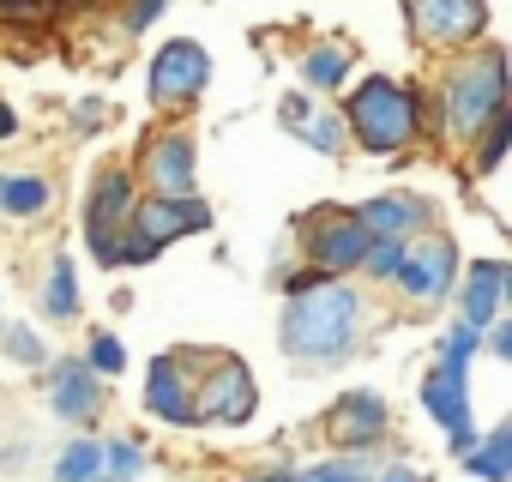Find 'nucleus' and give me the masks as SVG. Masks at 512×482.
<instances>
[{
	"instance_id": "obj_1",
	"label": "nucleus",
	"mask_w": 512,
	"mask_h": 482,
	"mask_svg": "<svg viewBox=\"0 0 512 482\" xmlns=\"http://www.w3.org/2000/svg\"><path fill=\"white\" fill-rule=\"evenodd\" d=\"M368 326V296L350 278H326L302 296H284V320H278V350L296 368H338L344 356H356Z\"/></svg>"
},
{
	"instance_id": "obj_2",
	"label": "nucleus",
	"mask_w": 512,
	"mask_h": 482,
	"mask_svg": "<svg viewBox=\"0 0 512 482\" xmlns=\"http://www.w3.org/2000/svg\"><path fill=\"white\" fill-rule=\"evenodd\" d=\"M500 109H512V61L494 43H476L464 55H452L434 79V127L452 139H476Z\"/></svg>"
},
{
	"instance_id": "obj_3",
	"label": "nucleus",
	"mask_w": 512,
	"mask_h": 482,
	"mask_svg": "<svg viewBox=\"0 0 512 482\" xmlns=\"http://www.w3.org/2000/svg\"><path fill=\"white\" fill-rule=\"evenodd\" d=\"M344 121H350V139H356L368 157H398V151H410V145L422 139L428 109H422V97H416L404 79L368 73V79L344 97Z\"/></svg>"
},
{
	"instance_id": "obj_4",
	"label": "nucleus",
	"mask_w": 512,
	"mask_h": 482,
	"mask_svg": "<svg viewBox=\"0 0 512 482\" xmlns=\"http://www.w3.org/2000/svg\"><path fill=\"white\" fill-rule=\"evenodd\" d=\"M139 169L127 163H103L91 193H85V248L103 272L121 266V248H127V235H133V217H139Z\"/></svg>"
},
{
	"instance_id": "obj_5",
	"label": "nucleus",
	"mask_w": 512,
	"mask_h": 482,
	"mask_svg": "<svg viewBox=\"0 0 512 482\" xmlns=\"http://www.w3.org/2000/svg\"><path fill=\"white\" fill-rule=\"evenodd\" d=\"M181 356L199 374V428H247L260 410L253 368L229 350H181Z\"/></svg>"
},
{
	"instance_id": "obj_6",
	"label": "nucleus",
	"mask_w": 512,
	"mask_h": 482,
	"mask_svg": "<svg viewBox=\"0 0 512 482\" xmlns=\"http://www.w3.org/2000/svg\"><path fill=\"white\" fill-rule=\"evenodd\" d=\"M296 229H302V260H308L314 272H326V278H350V272H362L368 254H374L368 223H362L356 211H338V205L308 211Z\"/></svg>"
},
{
	"instance_id": "obj_7",
	"label": "nucleus",
	"mask_w": 512,
	"mask_h": 482,
	"mask_svg": "<svg viewBox=\"0 0 512 482\" xmlns=\"http://www.w3.org/2000/svg\"><path fill=\"white\" fill-rule=\"evenodd\" d=\"M404 31L416 49H446L464 55L488 37V0H398Z\"/></svg>"
},
{
	"instance_id": "obj_8",
	"label": "nucleus",
	"mask_w": 512,
	"mask_h": 482,
	"mask_svg": "<svg viewBox=\"0 0 512 482\" xmlns=\"http://www.w3.org/2000/svg\"><path fill=\"white\" fill-rule=\"evenodd\" d=\"M458 284H464V260H458V241L452 235H440V229H428V235H416L410 241V260H404V272H398V296L404 302H416V308H440V302H452L458 296Z\"/></svg>"
},
{
	"instance_id": "obj_9",
	"label": "nucleus",
	"mask_w": 512,
	"mask_h": 482,
	"mask_svg": "<svg viewBox=\"0 0 512 482\" xmlns=\"http://www.w3.org/2000/svg\"><path fill=\"white\" fill-rule=\"evenodd\" d=\"M205 85H211V55H205V43H193V37L163 43V49L151 55V67H145V97H151V109H193V103L205 97Z\"/></svg>"
},
{
	"instance_id": "obj_10",
	"label": "nucleus",
	"mask_w": 512,
	"mask_h": 482,
	"mask_svg": "<svg viewBox=\"0 0 512 482\" xmlns=\"http://www.w3.org/2000/svg\"><path fill=\"white\" fill-rule=\"evenodd\" d=\"M43 392H49V410H55L67 428H79V434H91L97 416L109 410V380H103L85 356L49 362V368H43Z\"/></svg>"
},
{
	"instance_id": "obj_11",
	"label": "nucleus",
	"mask_w": 512,
	"mask_h": 482,
	"mask_svg": "<svg viewBox=\"0 0 512 482\" xmlns=\"http://www.w3.org/2000/svg\"><path fill=\"white\" fill-rule=\"evenodd\" d=\"M422 410L446 428V452H452L458 464L482 446V428H476V410H470V380H464L458 368L434 362V368L422 374Z\"/></svg>"
},
{
	"instance_id": "obj_12",
	"label": "nucleus",
	"mask_w": 512,
	"mask_h": 482,
	"mask_svg": "<svg viewBox=\"0 0 512 482\" xmlns=\"http://www.w3.org/2000/svg\"><path fill=\"white\" fill-rule=\"evenodd\" d=\"M145 410L169 428H199V374L181 350H163L145 362Z\"/></svg>"
},
{
	"instance_id": "obj_13",
	"label": "nucleus",
	"mask_w": 512,
	"mask_h": 482,
	"mask_svg": "<svg viewBox=\"0 0 512 482\" xmlns=\"http://www.w3.org/2000/svg\"><path fill=\"white\" fill-rule=\"evenodd\" d=\"M326 434H332L338 452H362V458H368L374 446H386V434H392V410H386L380 392L350 386V392L326 410Z\"/></svg>"
},
{
	"instance_id": "obj_14",
	"label": "nucleus",
	"mask_w": 512,
	"mask_h": 482,
	"mask_svg": "<svg viewBox=\"0 0 512 482\" xmlns=\"http://www.w3.org/2000/svg\"><path fill=\"white\" fill-rule=\"evenodd\" d=\"M139 181L145 193H163V199H193L199 193V145L193 133H157L139 157Z\"/></svg>"
},
{
	"instance_id": "obj_15",
	"label": "nucleus",
	"mask_w": 512,
	"mask_h": 482,
	"mask_svg": "<svg viewBox=\"0 0 512 482\" xmlns=\"http://www.w3.org/2000/svg\"><path fill=\"white\" fill-rule=\"evenodd\" d=\"M362 223H368V235L374 241H416V235H428L434 229V205L422 199V193H374V199H362V205H350Z\"/></svg>"
},
{
	"instance_id": "obj_16",
	"label": "nucleus",
	"mask_w": 512,
	"mask_h": 482,
	"mask_svg": "<svg viewBox=\"0 0 512 482\" xmlns=\"http://www.w3.org/2000/svg\"><path fill=\"white\" fill-rule=\"evenodd\" d=\"M211 229V205L193 193V199H163V193H145L139 199V217H133V235H145L151 248H169L181 235H199Z\"/></svg>"
},
{
	"instance_id": "obj_17",
	"label": "nucleus",
	"mask_w": 512,
	"mask_h": 482,
	"mask_svg": "<svg viewBox=\"0 0 512 482\" xmlns=\"http://www.w3.org/2000/svg\"><path fill=\"white\" fill-rule=\"evenodd\" d=\"M506 308V266L500 260H470L464 284H458V320H470L476 332H494Z\"/></svg>"
},
{
	"instance_id": "obj_18",
	"label": "nucleus",
	"mask_w": 512,
	"mask_h": 482,
	"mask_svg": "<svg viewBox=\"0 0 512 482\" xmlns=\"http://www.w3.org/2000/svg\"><path fill=\"white\" fill-rule=\"evenodd\" d=\"M55 211V181L43 169H0V217H49Z\"/></svg>"
},
{
	"instance_id": "obj_19",
	"label": "nucleus",
	"mask_w": 512,
	"mask_h": 482,
	"mask_svg": "<svg viewBox=\"0 0 512 482\" xmlns=\"http://www.w3.org/2000/svg\"><path fill=\"white\" fill-rule=\"evenodd\" d=\"M37 308H43V320H55V326L79 320V260H73L67 248L49 260V278H43V296H37Z\"/></svg>"
},
{
	"instance_id": "obj_20",
	"label": "nucleus",
	"mask_w": 512,
	"mask_h": 482,
	"mask_svg": "<svg viewBox=\"0 0 512 482\" xmlns=\"http://www.w3.org/2000/svg\"><path fill=\"white\" fill-rule=\"evenodd\" d=\"M49 482H109V446H103L97 434H73V440L55 452Z\"/></svg>"
},
{
	"instance_id": "obj_21",
	"label": "nucleus",
	"mask_w": 512,
	"mask_h": 482,
	"mask_svg": "<svg viewBox=\"0 0 512 482\" xmlns=\"http://www.w3.org/2000/svg\"><path fill=\"white\" fill-rule=\"evenodd\" d=\"M350 67H356V55L344 49V43H314L308 55H302V85L308 91H344V79H350Z\"/></svg>"
},
{
	"instance_id": "obj_22",
	"label": "nucleus",
	"mask_w": 512,
	"mask_h": 482,
	"mask_svg": "<svg viewBox=\"0 0 512 482\" xmlns=\"http://www.w3.org/2000/svg\"><path fill=\"white\" fill-rule=\"evenodd\" d=\"M464 476H476V482H512V422H500V428L482 434V446L464 458Z\"/></svg>"
},
{
	"instance_id": "obj_23",
	"label": "nucleus",
	"mask_w": 512,
	"mask_h": 482,
	"mask_svg": "<svg viewBox=\"0 0 512 482\" xmlns=\"http://www.w3.org/2000/svg\"><path fill=\"white\" fill-rule=\"evenodd\" d=\"M506 151H512V109H500V115L470 139V169H476V175H494V169L506 163Z\"/></svg>"
},
{
	"instance_id": "obj_24",
	"label": "nucleus",
	"mask_w": 512,
	"mask_h": 482,
	"mask_svg": "<svg viewBox=\"0 0 512 482\" xmlns=\"http://www.w3.org/2000/svg\"><path fill=\"white\" fill-rule=\"evenodd\" d=\"M488 350V332H476L470 320H452L446 332H440V356L434 362H446V368H458V374H470V362Z\"/></svg>"
},
{
	"instance_id": "obj_25",
	"label": "nucleus",
	"mask_w": 512,
	"mask_h": 482,
	"mask_svg": "<svg viewBox=\"0 0 512 482\" xmlns=\"http://www.w3.org/2000/svg\"><path fill=\"white\" fill-rule=\"evenodd\" d=\"M296 139H302V145H314L320 157H338L344 145H356V139H350V121H344V109H320Z\"/></svg>"
},
{
	"instance_id": "obj_26",
	"label": "nucleus",
	"mask_w": 512,
	"mask_h": 482,
	"mask_svg": "<svg viewBox=\"0 0 512 482\" xmlns=\"http://www.w3.org/2000/svg\"><path fill=\"white\" fill-rule=\"evenodd\" d=\"M0 356L19 362V368H49V344H43V332L25 326V320H13L7 332H0Z\"/></svg>"
},
{
	"instance_id": "obj_27",
	"label": "nucleus",
	"mask_w": 512,
	"mask_h": 482,
	"mask_svg": "<svg viewBox=\"0 0 512 482\" xmlns=\"http://www.w3.org/2000/svg\"><path fill=\"white\" fill-rule=\"evenodd\" d=\"M380 470L362 458V452H338V458H326V464H308L302 470V482H374Z\"/></svg>"
},
{
	"instance_id": "obj_28",
	"label": "nucleus",
	"mask_w": 512,
	"mask_h": 482,
	"mask_svg": "<svg viewBox=\"0 0 512 482\" xmlns=\"http://www.w3.org/2000/svg\"><path fill=\"white\" fill-rule=\"evenodd\" d=\"M109 446V482H139L145 476V464H151V452L139 446V440H127V434H115V440H103Z\"/></svg>"
},
{
	"instance_id": "obj_29",
	"label": "nucleus",
	"mask_w": 512,
	"mask_h": 482,
	"mask_svg": "<svg viewBox=\"0 0 512 482\" xmlns=\"http://www.w3.org/2000/svg\"><path fill=\"white\" fill-rule=\"evenodd\" d=\"M85 362H91L103 380H115V374L127 368V344H121L115 332H91V338H85Z\"/></svg>"
},
{
	"instance_id": "obj_30",
	"label": "nucleus",
	"mask_w": 512,
	"mask_h": 482,
	"mask_svg": "<svg viewBox=\"0 0 512 482\" xmlns=\"http://www.w3.org/2000/svg\"><path fill=\"white\" fill-rule=\"evenodd\" d=\"M404 260H410V241H374V254H368V278L374 284H398V272H404Z\"/></svg>"
},
{
	"instance_id": "obj_31",
	"label": "nucleus",
	"mask_w": 512,
	"mask_h": 482,
	"mask_svg": "<svg viewBox=\"0 0 512 482\" xmlns=\"http://www.w3.org/2000/svg\"><path fill=\"white\" fill-rule=\"evenodd\" d=\"M163 13H169V0H133V7L121 13V31H127V37H139V31H151Z\"/></svg>"
},
{
	"instance_id": "obj_32",
	"label": "nucleus",
	"mask_w": 512,
	"mask_h": 482,
	"mask_svg": "<svg viewBox=\"0 0 512 482\" xmlns=\"http://www.w3.org/2000/svg\"><path fill=\"white\" fill-rule=\"evenodd\" d=\"M314 115H320V109H314V97H296V91H290V97L278 103V121H284L290 133H302V127H308Z\"/></svg>"
},
{
	"instance_id": "obj_33",
	"label": "nucleus",
	"mask_w": 512,
	"mask_h": 482,
	"mask_svg": "<svg viewBox=\"0 0 512 482\" xmlns=\"http://www.w3.org/2000/svg\"><path fill=\"white\" fill-rule=\"evenodd\" d=\"M0 19H13V25L43 19V0H0Z\"/></svg>"
},
{
	"instance_id": "obj_34",
	"label": "nucleus",
	"mask_w": 512,
	"mask_h": 482,
	"mask_svg": "<svg viewBox=\"0 0 512 482\" xmlns=\"http://www.w3.org/2000/svg\"><path fill=\"white\" fill-rule=\"evenodd\" d=\"M488 350H494V356H500V362L512 368V320H500V326L488 332Z\"/></svg>"
},
{
	"instance_id": "obj_35",
	"label": "nucleus",
	"mask_w": 512,
	"mask_h": 482,
	"mask_svg": "<svg viewBox=\"0 0 512 482\" xmlns=\"http://www.w3.org/2000/svg\"><path fill=\"white\" fill-rule=\"evenodd\" d=\"M374 482H428V476H422V470H410V464H386Z\"/></svg>"
},
{
	"instance_id": "obj_36",
	"label": "nucleus",
	"mask_w": 512,
	"mask_h": 482,
	"mask_svg": "<svg viewBox=\"0 0 512 482\" xmlns=\"http://www.w3.org/2000/svg\"><path fill=\"white\" fill-rule=\"evenodd\" d=\"M7 139H19V115H13V103H0V145Z\"/></svg>"
},
{
	"instance_id": "obj_37",
	"label": "nucleus",
	"mask_w": 512,
	"mask_h": 482,
	"mask_svg": "<svg viewBox=\"0 0 512 482\" xmlns=\"http://www.w3.org/2000/svg\"><path fill=\"white\" fill-rule=\"evenodd\" d=\"M79 127L97 133V127H103V103H85V109H79Z\"/></svg>"
},
{
	"instance_id": "obj_38",
	"label": "nucleus",
	"mask_w": 512,
	"mask_h": 482,
	"mask_svg": "<svg viewBox=\"0 0 512 482\" xmlns=\"http://www.w3.org/2000/svg\"><path fill=\"white\" fill-rule=\"evenodd\" d=\"M7 464H19V452H7V446H0V470H7Z\"/></svg>"
},
{
	"instance_id": "obj_39",
	"label": "nucleus",
	"mask_w": 512,
	"mask_h": 482,
	"mask_svg": "<svg viewBox=\"0 0 512 482\" xmlns=\"http://www.w3.org/2000/svg\"><path fill=\"white\" fill-rule=\"evenodd\" d=\"M506 308H512V266H506Z\"/></svg>"
}]
</instances>
